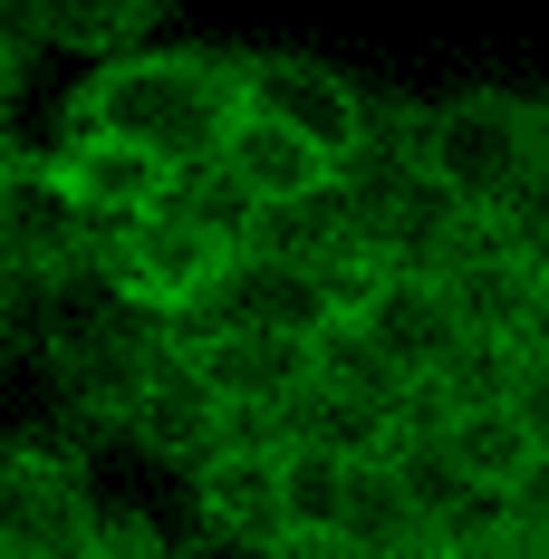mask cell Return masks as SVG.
<instances>
[{
  "label": "cell",
  "mask_w": 549,
  "mask_h": 559,
  "mask_svg": "<svg viewBox=\"0 0 549 559\" xmlns=\"http://www.w3.org/2000/svg\"><path fill=\"white\" fill-rule=\"evenodd\" d=\"M415 155L443 193L492 223L501 203L540 174V97L521 87H453V97H425L415 107Z\"/></svg>",
  "instance_id": "3957f363"
},
{
  "label": "cell",
  "mask_w": 549,
  "mask_h": 559,
  "mask_svg": "<svg viewBox=\"0 0 549 559\" xmlns=\"http://www.w3.org/2000/svg\"><path fill=\"white\" fill-rule=\"evenodd\" d=\"M193 531L231 540V550L289 559V502H279V444H222L193 483Z\"/></svg>",
  "instance_id": "30bf717a"
},
{
  "label": "cell",
  "mask_w": 549,
  "mask_h": 559,
  "mask_svg": "<svg viewBox=\"0 0 549 559\" xmlns=\"http://www.w3.org/2000/svg\"><path fill=\"white\" fill-rule=\"evenodd\" d=\"M222 174L251 193V213L299 203V193H329V183H337V165L309 145V135H289V126H271V116H251V107H241L231 145H222Z\"/></svg>",
  "instance_id": "9a60e30c"
},
{
  "label": "cell",
  "mask_w": 549,
  "mask_h": 559,
  "mask_svg": "<svg viewBox=\"0 0 549 559\" xmlns=\"http://www.w3.org/2000/svg\"><path fill=\"white\" fill-rule=\"evenodd\" d=\"M126 444L145 453V463H165V473H203L222 444H231V405H222L213 386H203V367L174 347L165 367H155V386L135 395V415H126Z\"/></svg>",
  "instance_id": "7c38bea8"
},
{
  "label": "cell",
  "mask_w": 549,
  "mask_h": 559,
  "mask_svg": "<svg viewBox=\"0 0 549 559\" xmlns=\"http://www.w3.org/2000/svg\"><path fill=\"white\" fill-rule=\"evenodd\" d=\"M29 78H39V10H0V145L29 107Z\"/></svg>",
  "instance_id": "7402d4cb"
},
{
  "label": "cell",
  "mask_w": 549,
  "mask_h": 559,
  "mask_svg": "<svg viewBox=\"0 0 549 559\" xmlns=\"http://www.w3.org/2000/svg\"><path fill=\"white\" fill-rule=\"evenodd\" d=\"M241 261V241L231 231H213L183 193H165L155 213H135L126 231H97V261L87 271L107 280L116 299H135V309H155V319H193L203 299L222 289V271Z\"/></svg>",
  "instance_id": "277c9868"
},
{
  "label": "cell",
  "mask_w": 549,
  "mask_h": 559,
  "mask_svg": "<svg viewBox=\"0 0 549 559\" xmlns=\"http://www.w3.org/2000/svg\"><path fill=\"white\" fill-rule=\"evenodd\" d=\"M329 550H347V559H425V550H434L425 511L405 502V483L385 473V453H377V463H357V483H347V521H337Z\"/></svg>",
  "instance_id": "e0dca14e"
},
{
  "label": "cell",
  "mask_w": 549,
  "mask_h": 559,
  "mask_svg": "<svg viewBox=\"0 0 549 559\" xmlns=\"http://www.w3.org/2000/svg\"><path fill=\"white\" fill-rule=\"evenodd\" d=\"M530 357H549V280H540V319H530Z\"/></svg>",
  "instance_id": "4316f807"
},
{
  "label": "cell",
  "mask_w": 549,
  "mask_h": 559,
  "mask_svg": "<svg viewBox=\"0 0 549 559\" xmlns=\"http://www.w3.org/2000/svg\"><path fill=\"white\" fill-rule=\"evenodd\" d=\"M511 415L530 425V444L549 453V357H521V386H511Z\"/></svg>",
  "instance_id": "d4e9b609"
},
{
  "label": "cell",
  "mask_w": 549,
  "mask_h": 559,
  "mask_svg": "<svg viewBox=\"0 0 549 559\" xmlns=\"http://www.w3.org/2000/svg\"><path fill=\"white\" fill-rule=\"evenodd\" d=\"M87 261H97V231L68 213V193L49 183L39 145H10V155H0V289L20 299V319H29L49 289L87 280Z\"/></svg>",
  "instance_id": "8992f818"
},
{
  "label": "cell",
  "mask_w": 549,
  "mask_h": 559,
  "mask_svg": "<svg viewBox=\"0 0 549 559\" xmlns=\"http://www.w3.org/2000/svg\"><path fill=\"white\" fill-rule=\"evenodd\" d=\"M241 107L289 126V135H309L329 165H347V155L377 135L367 78H347V68L319 58V49H241Z\"/></svg>",
  "instance_id": "52a82bcc"
},
{
  "label": "cell",
  "mask_w": 549,
  "mask_h": 559,
  "mask_svg": "<svg viewBox=\"0 0 549 559\" xmlns=\"http://www.w3.org/2000/svg\"><path fill=\"white\" fill-rule=\"evenodd\" d=\"M10 145H20V135H10ZM10 145H0V155H10Z\"/></svg>",
  "instance_id": "f1b7e54d"
},
{
  "label": "cell",
  "mask_w": 549,
  "mask_h": 559,
  "mask_svg": "<svg viewBox=\"0 0 549 559\" xmlns=\"http://www.w3.org/2000/svg\"><path fill=\"white\" fill-rule=\"evenodd\" d=\"M347 483H357V463L279 444V502H289V550H329V540H337V521H347Z\"/></svg>",
  "instance_id": "d6986e66"
},
{
  "label": "cell",
  "mask_w": 549,
  "mask_h": 559,
  "mask_svg": "<svg viewBox=\"0 0 549 559\" xmlns=\"http://www.w3.org/2000/svg\"><path fill=\"white\" fill-rule=\"evenodd\" d=\"M58 116H77L97 135H126L165 174H203V165H222V145L241 126V49L165 29V39L107 58V68H77Z\"/></svg>",
  "instance_id": "6da1fadb"
},
{
  "label": "cell",
  "mask_w": 549,
  "mask_h": 559,
  "mask_svg": "<svg viewBox=\"0 0 549 559\" xmlns=\"http://www.w3.org/2000/svg\"><path fill=\"white\" fill-rule=\"evenodd\" d=\"M425 559H443V550H425Z\"/></svg>",
  "instance_id": "f546056e"
},
{
  "label": "cell",
  "mask_w": 549,
  "mask_h": 559,
  "mask_svg": "<svg viewBox=\"0 0 549 559\" xmlns=\"http://www.w3.org/2000/svg\"><path fill=\"white\" fill-rule=\"evenodd\" d=\"M10 347H20V299L0 289V357H10Z\"/></svg>",
  "instance_id": "484cf974"
},
{
  "label": "cell",
  "mask_w": 549,
  "mask_h": 559,
  "mask_svg": "<svg viewBox=\"0 0 549 559\" xmlns=\"http://www.w3.org/2000/svg\"><path fill=\"white\" fill-rule=\"evenodd\" d=\"M367 347H377L385 367L405 377V386H434L443 367L463 357V319L443 309V280H415V271H377V289L347 309Z\"/></svg>",
  "instance_id": "8fae6325"
},
{
  "label": "cell",
  "mask_w": 549,
  "mask_h": 559,
  "mask_svg": "<svg viewBox=\"0 0 549 559\" xmlns=\"http://www.w3.org/2000/svg\"><path fill=\"white\" fill-rule=\"evenodd\" d=\"M279 444H299V453H337V463H377L385 444H395V415L385 405H367V395H347V386H309L279 405Z\"/></svg>",
  "instance_id": "2e32d148"
},
{
  "label": "cell",
  "mask_w": 549,
  "mask_h": 559,
  "mask_svg": "<svg viewBox=\"0 0 549 559\" xmlns=\"http://www.w3.org/2000/svg\"><path fill=\"white\" fill-rule=\"evenodd\" d=\"M434 435H443V453H453V473H463V483H482V492H511V483L540 463L530 425H521L511 405H473V415H443Z\"/></svg>",
  "instance_id": "ac0fdd59"
},
{
  "label": "cell",
  "mask_w": 549,
  "mask_h": 559,
  "mask_svg": "<svg viewBox=\"0 0 549 559\" xmlns=\"http://www.w3.org/2000/svg\"><path fill=\"white\" fill-rule=\"evenodd\" d=\"M289 559H347V550H289Z\"/></svg>",
  "instance_id": "83f0119b"
},
{
  "label": "cell",
  "mask_w": 549,
  "mask_h": 559,
  "mask_svg": "<svg viewBox=\"0 0 549 559\" xmlns=\"http://www.w3.org/2000/svg\"><path fill=\"white\" fill-rule=\"evenodd\" d=\"M511 531H521V540L549 559V453L521 473V483H511Z\"/></svg>",
  "instance_id": "cb8c5ba5"
},
{
  "label": "cell",
  "mask_w": 549,
  "mask_h": 559,
  "mask_svg": "<svg viewBox=\"0 0 549 559\" xmlns=\"http://www.w3.org/2000/svg\"><path fill=\"white\" fill-rule=\"evenodd\" d=\"M183 357L203 367V386L231 405V425H279V405L319 377V347H299V337H183Z\"/></svg>",
  "instance_id": "4fadbf2b"
},
{
  "label": "cell",
  "mask_w": 549,
  "mask_h": 559,
  "mask_svg": "<svg viewBox=\"0 0 549 559\" xmlns=\"http://www.w3.org/2000/svg\"><path fill=\"white\" fill-rule=\"evenodd\" d=\"M20 337L39 347V377H49L58 415H68V425H87V435H126L135 395L155 386V367L183 347L174 319L135 309V299H116L97 271L68 280V289H49V299L20 319Z\"/></svg>",
  "instance_id": "7a4b0ae2"
},
{
  "label": "cell",
  "mask_w": 549,
  "mask_h": 559,
  "mask_svg": "<svg viewBox=\"0 0 549 559\" xmlns=\"http://www.w3.org/2000/svg\"><path fill=\"white\" fill-rule=\"evenodd\" d=\"M482 231H492V241L521 261V271H540V280H549V174H530V183H521V193H511V203H501Z\"/></svg>",
  "instance_id": "44dd1931"
},
{
  "label": "cell",
  "mask_w": 549,
  "mask_h": 559,
  "mask_svg": "<svg viewBox=\"0 0 549 559\" xmlns=\"http://www.w3.org/2000/svg\"><path fill=\"white\" fill-rule=\"evenodd\" d=\"M319 386H347V395H367V405H385V415H395V435H405V405H415V386H405L377 347H367V329H357V319H337V329L319 337Z\"/></svg>",
  "instance_id": "ffe728a7"
},
{
  "label": "cell",
  "mask_w": 549,
  "mask_h": 559,
  "mask_svg": "<svg viewBox=\"0 0 549 559\" xmlns=\"http://www.w3.org/2000/svg\"><path fill=\"white\" fill-rule=\"evenodd\" d=\"M39 165H49V183L68 193V213L87 231H126L135 213H155L174 193V174L155 165V155H135L126 135H97V126H77V116H58V135L39 145Z\"/></svg>",
  "instance_id": "9c48e42d"
},
{
  "label": "cell",
  "mask_w": 549,
  "mask_h": 559,
  "mask_svg": "<svg viewBox=\"0 0 549 559\" xmlns=\"http://www.w3.org/2000/svg\"><path fill=\"white\" fill-rule=\"evenodd\" d=\"M107 531L87 453L58 435H0V559H87Z\"/></svg>",
  "instance_id": "5b68a950"
},
{
  "label": "cell",
  "mask_w": 549,
  "mask_h": 559,
  "mask_svg": "<svg viewBox=\"0 0 549 559\" xmlns=\"http://www.w3.org/2000/svg\"><path fill=\"white\" fill-rule=\"evenodd\" d=\"M443 309L463 319V337H492V347H530V319H540V271H521L492 231L473 223V241L443 261Z\"/></svg>",
  "instance_id": "5bb4252c"
},
{
  "label": "cell",
  "mask_w": 549,
  "mask_h": 559,
  "mask_svg": "<svg viewBox=\"0 0 549 559\" xmlns=\"http://www.w3.org/2000/svg\"><path fill=\"white\" fill-rule=\"evenodd\" d=\"M347 309H337V289L329 280H309V271H289V261H271V251H241L231 271H222V289L183 319V337H299V347H319V337L337 329Z\"/></svg>",
  "instance_id": "ba28073f"
},
{
  "label": "cell",
  "mask_w": 549,
  "mask_h": 559,
  "mask_svg": "<svg viewBox=\"0 0 549 559\" xmlns=\"http://www.w3.org/2000/svg\"><path fill=\"white\" fill-rule=\"evenodd\" d=\"M87 559H174V531H155L145 511H107V531H97Z\"/></svg>",
  "instance_id": "603a6c76"
}]
</instances>
